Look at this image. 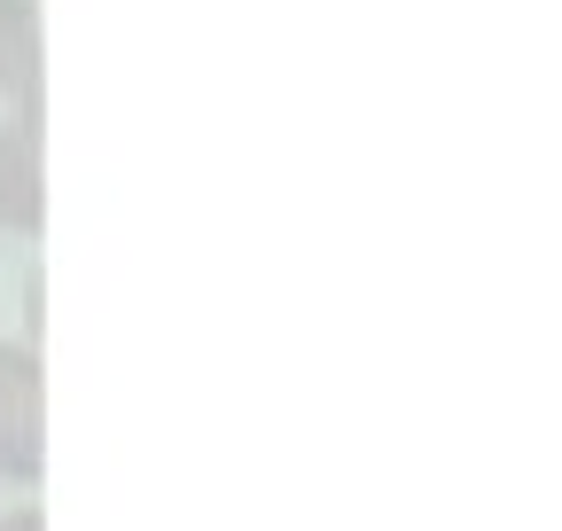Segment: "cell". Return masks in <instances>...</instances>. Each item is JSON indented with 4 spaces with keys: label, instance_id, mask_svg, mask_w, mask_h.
<instances>
[{
    "label": "cell",
    "instance_id": "obj_2",
    "mask_svg": "<svg viewBox=\"0 0 562 531\" xmlns=\"http://www.w3.org/2000/svg\"><path fill=\"white\" fill-rule=\"evenodd\" d=\"M0 227L40 235L47 227V133H40V87H24L16 117L0 125Z\"/></svg>",
    "mask_w": 562,
    "mask_h": 531
},
{
    "label": "cell",
    "instance_id": "obj_4",
    "mask_svg": "<svg viewBox=\"0 0 562 531\" xmlns=\"http://www.w3.org/2000/svg\"><path fill=\"white\" fill-rule=\"evenodd\" d=\"M0 531H47V516L40 508H16V516H0Z\"/></svg>",
    "mask_w": 562,
    "mask_h": 531
},
{
    "label": "cell",
    "instance_id": "obj_1",
    "mask_svg": "<svg viewBox=\"0 0 562 531\" xmlns=\"http://www.w3.org/2000/svg\"><path fill=\"white\" fill-rule=\"evenodd\" d=\"M0 477H47V368L32 344H0Z\"/></svg>",
    "mask_w": 562,
    "mask_h": 531
},
{
    "label": "cell",
    "instance_id": "obj_3",
    "mask_svg": "<svg viewBox=\"0 0 562 531\" xmlns=\"http://www.w3.org/2000/svg\"><path fill=\"white\" fill-rule=\"evenodd\" d=\"M40 87V9L32 0H0V102Z\"/></svg>",
    "mask_w": 562,
    "mask_h": 531
}]
</instances>
